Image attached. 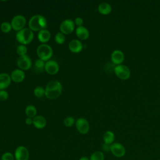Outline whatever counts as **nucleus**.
I'll use <instances>...</instances> for the list:
<instances>
[{"label":"nucleus","instance_id":"20","mask_svg":"<svg viewBox=\"0 0 160 160\" xmlns=\"http://www.w3.org/2000/svg\"><path fill=\"white\" fill-rule=\"evenodd\" d=\"M98 11L101 14L108 15L111 13L112 11V7L109 3L103 2L99 4L98 7Z\"/></svg>","mask_w":160,"mask_h":160},{"label":"nucleus","instance_id":"5","mask_svg":"<svg viewBox=\"0 0 160 160\" xmlns=\"http://www.w3.org/2000/svg\"><path fill=\"white\" fill-rule=\"evenodd\" d=\"M113 70L116 76L121 80H126L130 78L131 71L129 68L124 64L115 66Z\"/></svg>","mask_w":160,"mask_h":160},{"label":"nucleus","instance_id":"1","mask_svg":"<svg viewBox=\"0 0 160 160\" xmlns=\"http://www.w3.org/2000/svg\"><path fill=\"white\" fill-rule=\"evenodd\" d=\"M62 91L61 83L58 80H51L45 88V96L49 99H55L60 96Z\"/></svg>","mask_w":160,"mask_h":160},{"label":"nucleus","instance_id":"2","mask_svg":"<svg viewBox=\"0 0 160 160\" xmlns=\"http://www.w3.org/2000/svg\"><path fill=\"white\" fill-rule=\"evenodd\" d=\"M46 19L41 14H35L29 20V28L32 31H40L47 27Z\"/></svg>","mask_w":160,"mask_h":160},{"label":"nucleus","instance_id":"32","mask_svg":"<svg viewBox=\"0 0 160 160\" xmlns=\"http://www.w3.org/2000/svg\"><path fill=\"white\" fill-rule=\"evenodd\" d=\"M74 24L76 25H77L78 27L81 26L83 24V19L81 17L76 18L75 19H74Z\"/></svg>","mask_w":160,"mask_h":160},{"label":"nucleus","instance_id":"34","mask_svg":"<svg viewBox=\"0 0 160 160\" xmlns=\"http://www.w3.org/2000/svg\"><path fill=\"white\" fill-rule=\"evenodd\" d=\"M32 122H33V118L27 117L25 119V122L27 125H31L32 124Z\"/></svg>","mask_w":160,"mask_h":160},{"label":"nucleus","instance_id":"16","mask_svg":"<svg viewBox=\"0 0 160 160\" xmlns=\"http://www.w3.org/2000/svg\"><path fill=\"white\" fill-rule=\"evenodd\" d=\"M11 76L6 72L0 74V90H4L9 86L11 82Z\"/></svg>","mask_w":160,"mask_h":160},{"label":"nucleus","instance_id":"25","mask_svg":"<svg viewBox=\"0 0 160 160\" xmlns=\"http://www.w3.org/2000/svg\"><path fill=\"white\" fill-rule=\"evenodd\" d=\"M54 40L57 44H63L66 41V38L64 34H62L61 32H57L54 36Z\"/></svg>","mask_w":160,"mask_h":160},{"label":"nucleus","instance_id":"35","mask_svg":"<svg viewBox=\"0 0 160 160\" xmlns=\"http://www.w3.org/2000/svg\"><path fill=\"white\" fill-rule=\"evenodd\" d=\"M79 160H89V158H88L86 156H82L79 158Z\"/></svg>","mask_w":160,"mask_h":160},{"label":"nucleus","instance_id":"23","mask_svg":"<svg viewBox=\"0 0 160 160\" xmlns=\"http://www.w3.org/2000/svg\"><path fill=\"white\" fill-rule=\"evenodd\" d=\"M89 160H104V154L101 151H96L91 154Z\"/></svg>","mask_w":160,"mask_h":160},{"label":"nucleus","instance_id":"33","mask_svg":"<svg viewBox=\"0 0 160 160\" xmlns=\"http://www.w3.org/2000/svg\"><path fill=\"white\" fill-rule=\"evenodd\" d=\"M110 148H111V145H109L105 143H103L102 144V149L105 152L110 151Z\"/></svg>","mask_w":160,"mask_h":160},{"label":"nucleus","instance_id":"17","mask_svg":"<svg viewBox=\"0 0 160 160\" xmlns=\"http://www.w3.org/2000/svg\"><path fill=\"white\" fill-rule=\"evenodd\" d=\"M76 35L79 39L86 40L89 37V31L83 26H79L76 29Z\"/></svg>","mask_w":160,"mask_h":160},{"label":"nucleus","instance_id":"19","mask_svg":"<svg viewBox=\"0 0 160 160\" xmlns=\"http://www.w3.org/2000/svg\"><path fill=\"white\" fill-rule=\"evenodd\" d=\"M51 38V33L50 32L46 29H42L38 32V40L42 42V44H46L48 42Z\"/></svg>","mask_w":160,"mask_h":160},{"label":"nucleus","instance_id":"31","mask_svg":"<svg viewBox=\"0 0 160 160\" xmlns=\"http://www.w3.org/2000/svg\"><path fill=\"white\" fill-rule=\"evenodd\" d=\"M9 97L8 92L5 90H0V101H4Z\"/></svg>","mask_w":160,"mask_h":160},{"label":"nucleus","instance_id":"12","mask_svg":"<svg viewBox=\"0 0 160 160\" xmlns=\"http://www.w3.org/2000/svg\"><path fill=\"white\" fill-rule=\"evenodd\" d=\"M59 69V66L58 63L54 60H49L46 62L44 70L45 71L50 74L54 75L58 72Z\"/></svg>","mask_w":160,"mask_h":160},{"label":"nucleus","instance_id":"28","mask_svg":"<svg viewBox=\"0 0 160 160\" xmlns=\"http://www.w3.org/2000/svg\"><path fill=\"white\" fill-rule=\"evenodd\" d=\"M45 63L44 61L40 59H37L34 62V66L35 68L38 70V71H42L44 69V67H45Z\"/></svg>","mask_w":160,"mask_h":160},{"label":"nucleus","instance_id":"10","mask_svg":"<svg viewBox=\"0 0 160 160\" xmlns=\"http://www.w3.org/2000/svg\"><path fill=\"white\" fill-rule=\"evenodd\" d=\"M110 151L116 158H120L126 154L125 147L119 142H114L111 145Z\"/></svg>","mask_w":160,"mask_h":160},{"label":"nucleus","instance_id":"3","mask_svg":"<svg viewBox=\"0 0 160 160\" xmlns=\"http://www.w3.org/2000/svg\"><path fill=\"white\" fill-rule=\"evenodd\" d=\"M16 38L21 44L27 45L31 43L34 38L33 31L29 28H24L17 32Z\"/></svg>","mask_w":160,"mask_h":160},{"label":"nucleus","instance_id":"22","mask_svg":"<svg viewBox=\"0 0 160 160\" xmlns=\"http://www.w3.org/2000/svg\"><path fill=\"white\" fill-rule=\"evenodd\" d=\"M25 113L27 117L34 118L37 114V109L33 105H28L25 109Z\"/></svg>","mask_w":160,"mask_h":160},{"label":"nucleus","instance_id":"7","mask_svg":"<svg viewBox=\"0 0 160 160\" xmlns=\"http://www.w3.org/2000/svg\"><path fill=\"white\" fill-rule=\"evenodd\" d=\"M74 22L71 19H66L59 26L60 32L64 34H69L74 30Z\"/></svg>","mask_w":160,"mask_h":160},{"label":"nucleus","instance_id":"14","mask_svg":"<svg viewBox=\"0 0 160 160\" xmlns=\"http://www.w3.org/2000/svg\"><path fill=\"white\" fill-rule=\"evenodd\" d=\"M11 78L14 82H21L25 78V73L24 71L20 69H16L13 70L11 74Z\"/></svg>","mask_w":160,"mask_h":160},{"label":"nucleus","instance_id":"24","mask_svg":"<svg viewBox=\"0 0 160 160\" xmlns=\"http://www.w3.org/2000/svg\"><path fill=\"white\" fill-rule=\"evenodd\" d=\"M34 94L37 98H42L45 96V88L42 86H37L34 89Z\"/></svg>","mask_w":160,"mask_h":160},{"label":"nucleus","instance_id":"21","mask_svg":"<svg viewBox=\"0 0 160 160\" xmlns=\"http://www.w3.org/2000/svg\"><path fill=\"white\" fill-rule=\"evenodd\" d=\"M103 142L105 144L111 145L112 143L114 142L115 139V134L111 131H106L102 136Z\"/></svg>","mask_w":160,"mask_h":160},{"label":"nucleus","instance_id":"9","mask_svg":"<svg viewBox=\"0 0 160 160\" xmlns=\"http://www.w3.org/2000/svg\"><path fill=\"white\" fill-rule=\"evenodd\" d=\"M14 156L15 160H28L29 158V152L26 147L19 146L16 148Z\"/></svg>","mask_w":160,"mask_h":160},{"label":"nucleus","instance_id":"26","mask_svg":"<svg viewBox=\"0 0 160 160\" xmlns=\"http://www.w3.org/2000/svg\"><path fill=\"white\" fill-rule=\"evenodd\" d=\"M28 51V48L26 45L20 44L16 48V52L19 56L26 55Z\"/></svg>","mask_w":160,"mask_h":160},{"label":"nucleus","instance_id":"18","mask_svg":"<svg viewBox=\"0 0 160 160\" xmlns=\"http://www.w3.org/2000/svg\"><path fill=\"white\" fill-rule=\"evenodd\" d=\"M46 119L42 116L37 115L33 118L32 124L37 129H43L46 126Z\"/></svg>","mask_w":160,"mask_h":160},{"label":"nucleus","instance_id":"15","mask_svg":"<svg viewBox=\"0 0 160 160\" xmlns=\"http://www.w3.org/2000/svg\"><path fill=\"white\" fill-rule=\"evenodd\" d=\"M68 48L73 53H79L82 50L83 46L79 40L72 39L69 42Z\"/></svg>","mask_w":160,"mask_h":160},{"label":"nucleus","instance_id":"11","mask_svg":"<svg viewBox=\"0 0 160 160\" xmlns=\"http://www.w3.org/2000/svg\"><path fill=\"white\" fill-rule=\"evenodd\" d=\"M17 64L20 69L22 71H26L31 68L32 61L31 58L28 56L24 55L19 56L18 58Z\"/></svg>","mask_w":160,"mask_h":160},{"label":"nucleus","instance_id":"30","mask_svg":"<svg viewBox=\"0 0 160 160\" xmlns=\"http://www.w3.org/2000/svg\"><path fill=\"white\" fill-rule=\"evenodd\" d=\"M14 156L11 152H5L1 155V160H14Z\"/></svg>","mask_w":160,"mask_h":160},{"label":"nucleus","instance_id":"13","mask_svg":"<svg viewBox=\"0 0 160 160\" xmlns=\"http://www.w3.org/2000/svg\"><path fill=\"white\" fill-rule=\"evenodd\" d=\"M124 52L119 50L116 49L113 51L111 54V59L113 64L117 66L119 64H122L124 60Z\"/></svg>","mask_w":160,"mask_h":160},{"label":"nucleus","instance_id":"4","mask_svg":"<svg viewBox=\"0 0 160 160\" xmlns=\"http://www.w3.org/2000/svg\"><path fill=\"white\" fill-rule=\"evenodd\" d=\"M36 53L39 59L45 62L49 61L51 58L53 54V51L49 45L47 44H41L38 47Z\"/></svg>","mask_w":160,"mask_h":160},{"label":"nucleus","instance_id":"8","mask_svg":"<svg viewBox=\"0 0 160 160\" xmlns=\"http://www.w3.org/2000/svg\"><path fill=\"white\" fill-rule=\"evenodd\" d=\"M75 124L76 128L80 134H86L89 132L90 126L86 119L84 118H79L76 121Z\"/></svg>","mask_w":160,"mask_h":160},{"label":"nucleus","instance_id":"6","mask_svg":"<svg viewBox=\"0 0 160 160\" xmlns=\"http://www.w3.org/2000/svg\"><path fill=\"white\" fill-rule=\"evenodd\" d=\"M26 24V19L25 17L21 14L16 15L15 16H14L11 22L12 29L17 32L24 28Z\"/></svg>","mask_w":160,"mask_h":160},{"label":"nucleus","instance_id":"27","mask_svg":"<svg viewBox=\"0 0 160 160\" xmlns=\"http://www.w3.org/2000/svg\"><path fill=\"white\" fill-rule=\"evenodd\" d=\"M1 30L4 32V33H8V32H9L11 29H12V26H11V23L8 22H3L1 24Z\"/></svg>","mask_w":160,"mask_h":160},{"label":"nucleus","instance_id":"29","mask_svg":"<svg viewBox=\"0 0 160 160\" xmlns=\"http://www.w3.org/2000/svg\"><path fill=\"white\" fill-rule=\"evenodd\" d=\"M75 122V119L72 116H68L64 119V124L66 127H71Z\"/></svg>","mask_w":160,"mask_h":160}]
</instances>
